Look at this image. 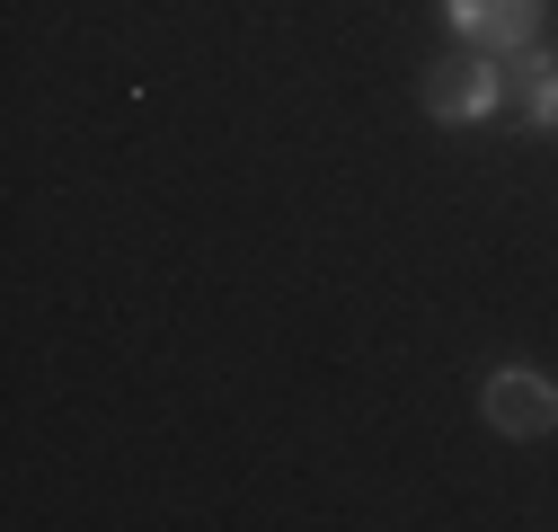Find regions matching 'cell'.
Segmentation results:
<instances>
[{
  "label": "cell",
  "instance_id": "cell-1",
  "mask_svg": "<svg viewBox=\"0 0 558 532\" xmlns=\"http://www.w3.org/2000/svg\"><path fill=\"white\" fill-rule=\"evenodd\" d=\"M478 418L497 426L506 444H532V435H549V426H558V390H549V373L506 364V373H487V390H478Z\"/></svg>",
  "mask_w": 558,
  "mask_h": 532
},
{
  "label": "cell",
  "instance_id": "cell-3",
  "mask_svg": "<svg viewBox=\"0 0 558 532\" xmlns=\"http://www.w3.org/2000/svg\"><path fill=\"white\" fill-rule=\"evenodd\" d=\"M452 27L487 53H532L541 36V0H452Z\"/></svg>",
  "mask_w": 558,
  "mask_h": 532
},
{
  "label": "cell",
  "instance_id": "cell-4",
  "mask_svg": "<svg viewBox=\"0 0 558 532\" xmlns=\"http://www.w3.org/2000/svg\"><path fill=\"white\" fill-rule=\"evenodd\" d=\"M523 116L532 124H558V62H541V53L523 62Z\"/></svg>",
  "mask_w": 558,
  "mask_h": 532
},
{
  "label": "cell",
  "instance_id": "cell-2",
  "mask_svg": "<svg viewBox=\"0 0 558 532\" xmlns=\"http://www.w3.org/2000/svg\"><path fill=\"white\" fill-rule=\"evenodd\" d=\"M497 89H506V72H497V53H487V45H461V53H444L435 72H426V107H435L444 124L487 116V107H497Z\"/></svg>",
  "mask_w": 558,
  "mask_h": 532
}]
</instances>
